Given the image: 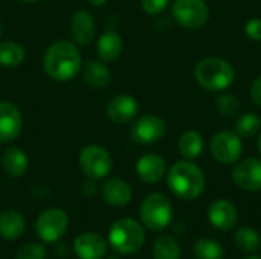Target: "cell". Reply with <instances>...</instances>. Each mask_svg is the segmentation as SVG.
Returning a JSON list of instances; mask_svg holds the SVG:
<instances>
[{"mask_svg": "<svg viewBox=\"0 0 261 259\" xmlns=\"http://www.w3.org/2000/svg\"><path fill=\"white\" fill-rule=\"evenodd\" d=\"M46 75L55 81H70L83 69V58L78 47L67 40L54 43L43 56Z\"/></svg>", "mask_w": 261, "mask_h": 259, "instance_id": "1", "label": "cell"}, {"mask_svg": "<svg viewBox=\"0 0 261 259\" xmlns=\"http://www.w3.org/2000/svg\"><path fill=\"white\" fill-rule=\"evenodd\" d=\"M167 183L177 198L196 200L203 192L206 180L203 171L196 163L191 160H180L170 168Z\"/></svg>", "mask_w": 261, "mask_h": 259, "instance_id": "2", "label": "cell"}, {"mask_svg": "<svg viewBox=\"0 0 261 259\" xmlns=\"http://www.w3.org/2000/svg\"><path fill=\"white\" fill-rule=\"evenodd\" d=\"M194 76L199 85L210 92H223L232 85L236 70L228 60L219 56H206L196 64Z\"/></svg>", "mask_w": 261, "mask_h": 259, "instance_id": "3", "label": "cell"}, {"mask_svg": "<svg viewBox=\"0 0 261 259\" xmlns=\"http://www.w3.org/2000/svg\"><path fill=\"white\" fill-rule=\"evenodd\" d=\"M109 241L115 252L121 255H135L145 243V232L136 220L122 218L110 227Z\"/></svg>", "mask_w": 261, "mask_h": 259, "instance_id": "4", "label": "cell"}, {"mask_svg": "<svg viewBox=\"0 0 261 259\" xmlns=\"http://www.w3.org/2000/svg\"><path fill=\"white\" fill-rule=\"evenodd\" d=\"M141 221L150 231H164L173 218V205L164 194L154 192L145 197L139 209Z\"/></svg>", "mask_w": 261, "mask_h": 259, "instance_id": "5", "label": "cell"}, {"mask_svg": "<svg viewBox=\"0 0 261 259\" xmlns=\"http://www.w3.org/2000/svg\"><path fill=\"white\" fill-rule=\"evenodd\" d=\"M173 18L184 29H200L210 20V8L205 0H174L171 5Z\"/></svg>", "mask_w": 261, "mask_h": 259, "instance_id": "6", "label": "cell"}, {"mask_svg": "<svg viewBox=\"0 0 261 259\" xmlns=\"http://www.w3.org/2000/svg\"><path fill=\"white\" fill-rule=\"evenodd\" d=\"M213 157L223 165H234L243 154L242 137L231 130H222L216 133L210 142Z\"/></svg>", "mask_w": 261, "mask_h": 259, "instance_id": "7", "label": "cell"}, {"mask_svg": "<svg viewBox=\"0 0 261 259\" xmlns=\"http://www.w3.org/2000/svg\"><path fill=\"white\" fill-rule=\"evenodd\" d=\"M112 156L101 145H87L80 153L81 171L92 180L104 179L112 171Z\"/></svg>", "mask_w": 261, "mask_h": 259, "instance_id": "8", "label": "cell"}, {"mask_svg": "<svg viewBox=\"0 0 261 259\" xmlns=\"http://www.w3.org/2000/svg\"><path fill=\"white\" fill-rule=\"evenodd\" d=\"M69 218L63 209L52 208L43 211L35 221V232L44 243H57L67 231Z\"/></svg>", "mask_w": 261, "mask_h": 259, "instance_id": "9", "label": "cell"}, {"mask_svg": "<svg viewBox=\"0 0 261 259\" xmlns=\"http://www.w3.org/2000/svg\"><path fill=\"white\" fill-rule=\"evenodd\" d=\"M167 131V124L156 114H144L138 118L130 127V136L141 145H150L159 142Z\"/></svg>", "mask_w": 261, "mask_h": 259, "instance_id": "10", "label": "cell"}, {"mask_svg": "<svg viewBox=\"0 0 261 259\" xmlns=\"http://www.w3.org/2000/svg\"><path fill=\"white\" fill-rule=\"evenodd\" d=\"M232 180L243 191H261V159L246 157L236 162L232 168Z\"/></svg>", "mask_w": 261, "mask_h": 259, "instance_id": "11", "label": "cell"}, {"mask_svg": "<svg viewBox=\"0 0 261 259\" xmlns=\"http://www.w3.org/2000/svg\"><path fill=\"white\" fill-rule=\"evenodd\" d=\"M23 128L20 110L8 101H0V142L9 143L18 137Z\"/></svg>", "mask_w": 261, "mask_h": 259, "instance_id": "12", "label": "cell"}, {"mask_svg": "<svg viewBox=\"0 0 261 259\" xmlns=\"http://www.w3.org/2000/svg\"><path fill=\"white\" fill-rule=\"evenodd\" d=\"M208 220L217 231L226 232L237 226L239 212H237V208L229 200L219 198L210 205Z\"/></svg>", "mask_w": 261, "mask_h": 259, "instance_id": "13", "label": "cell"}, {"mask_svg": "<svg viewBox=\"0 0 261 259\" xmlns=\"http://www.w3.org/2000/svg\"><path fill=\"white\" fill-rule=\"evenodd\" d=\"M70 35L76 44L87 46L96 35V24L93 15L86 9H78L70 17Z\"/></svg>", "mask_w": 261, "mask_h": 259, "instance_id": "14", "label": "cell"}, {"mask_svg": "<svg viewBox=\"0 0 261 259\" xmlns=\"http://www.w3.org/2000/svg\"><path fill=\"white\" fill-rule=\"evenodd\" d=\"M139 104L132 95H116L107 105V116L115 124H128L138 114Z\"/></svg>", "mask_w": 261, "mask_h": 259, "instance_id": "15", "label": "cell"}, {"mask_svg": "<svg viewBox=\"0 0 261 259\" xmlns=\"http://www.w3.org/2000/svg\"><path fill=\"white\" fill-rule=\"evenodd\" d=\"M73 250L80 259H102L107 252V243L101 235L86 232L75 240Z\"/></svg>", "mask_w": 261, "mask_h": 259, "instance_id": "16", "label": "cell"}, {"mask_svg": "<svg viewBox=\"0 0 261 259\" xmlns=\"http://www.w3.org/2000/svg\"><path fill=\"white\" fill-rule=\"evenodd\" d=\"M167 172V162L156 153L144 154L136 163V174L145 183H158Z\"/></svg>", "mask_w": 261, "mask_h": 259, "instance_id": "17", "label": "cell"}, {"mask_svg": "<svg viewBox=\"0 0 261 259\" xmlns=\"http://www.w3.org/2000/svg\"><path fill=\"white\" fill-rule=\"evenodd\" d=\"M102 198L107 205L113 208H122L127 206L132 200V188L130 185L122 179H110L102 185L101 189Z\"/></svg>", "mask_w": 261, "mask_h": 259, "instance_id": "18", "label": "cell"}, {"mask_svg": "<svg viewBox=\"0 0 261 259\" xmlns=\"http://www.w3.org/2000/svg\"><path fill=\"white\" fill-rule=\"evenodd\" d=\"M28 154L18 147L8 148L2 156V168L12 179L23 177L28 171Z\"/></svg>", "mask_w": 261, "mask_h": 259, "instance_id": "19", "label": "cell"}, {"mask_svg": "<svg viewBox=\"0 0 261 259\" xmlns=\"http://www.w3.org/2000/svg\"><path fill=\"white\" fill-rule=\"evenodd\" d=\"M122 38L116 31H107L104 32L96 43V53L99 56L101 61L104 63H110L119 58V55L122 53Z\"/></svg>", "mask_w": 261, "mask_h": 259, "instance_id": "20", "label": "cell"}, {"mask_svg": "<svg viewBox=\"0 0 261 259\" xmlns=\"http://www.w3.org/2000/svg\"><path fill=\"white\" fill-rule=\"evenodd\" d=\"M24 227H26V223L20 212L14 209H8L0 214V237L8 241L18 240L23 235Z\"/></svg>", "mask_w": 261, "mask_h": 259, "instance_id": "21", "label": "cell"}, {"mask_svg": "<svg viewBox=\"0 0 261 259\" xmlns=\"http://www.w3.org/2000/svg\"><path fill=\"white\" fill-rule=\"evenodd\" d=\"M81 70L86 84L92 89H104L112 79V72L102 61L90 60Z\"/></svg>", "mask_w": 261, "mask_h": 259, "instance_id": "22", "label": "cell"}, {"mask_svg": "<svg viewBox=\"0 0 261 259\" xmlns=\"http://www.w3.org/2000/svg\"><path fill=\"white\" fill-rule=\"evenodd\" d=\"M177 151L185 160H194L203 153L202 134L196 130H187L177 140Z\"/></svg>", "mask_w": 261, "mask_h": 259, "instance_id": "23", "label": "cell"}, {"mask_svg": "<svg viewBox=\"0 0 261 259\" xmlns=\"http://www.w3.org/2000/svg\"><path fill=\"white\" fill-rule=\"evenodd\" d=\"M234 243L240 252L252 255L254 252H257L260 249L261 237L260 234L255 229H252L251 226H243L236 231Z\"/></svg>", "mask_w": 261, "mask_h": 259, "instance_id": "24", "label": "cell"}, {"mask_svg": "<svg viewBox=\"0 0 261 259\" xmlns=\"http://www.w3.org/2000/svg\"><path fill=\"white\" fill-rule=\"evenodd\" d=\"M182 250L179 243L168 235L159 237L153 244V259H180Z\"/></svg>", "mask_w": 261, "mask_h": 259, "instance_id": "25", "label": "cell"}, {"mask_svg": "<svg viewBox=\"0 0 261 259\" xmlns=\"http://www.w3.org/2000/svg\"><path fill=\"white\" fill-rule=\"evenodd\" d=\"M24 60V49L15 41L0 43V66L3 67H17Z\"/></svg>", "mask_w": 261, "mask_h": 259, "instance_id": "26", "label": "cell"}, {"mask_svg": "<svg viewBox=\"0 0 261 259\" xmlns=\"http://www.w3.org/2000/svg\"><path fill=\"white\" fill-rule=\"evenodd\" d=\"M261 130V119L258 114L255 113H243L239 114V119L236 122V128L234 131L242 137V139H249L254 137L260 133Z\"/></svg>", "mask_w": 261, "mask_h": 259, "instance_id": "27", "label": "cell"}, {"mask_svg": "<svg viewBox=\"0 0 261 259\" xmlns=\"http://www.w3.org/2000/svg\"><path fill=\"white\" fill-rule=\"evenodd\" d=\"M193 253L196 259H223L225 252L220 243L213 238H200L196 241L193 247Z\"/></svg>", "mask_w": 261, "mask_h": 259, "instance_id": "28", "label": "cell"}, {"mask_svg": "<svg viewBox=\"0 0 261 259\" xmlns=\"http://www.w3.org/2000/svg\"><path fill=\"white\" fill-rule=\"evenodd\" d=\"M217 108L220 111V114L223 116H228V118H232V116H237L242 110V102L240 99L232 95V93H223L217 98Z\"/></svg>", "mask_w": 261, "mask_h": 259, "instance_id": "29", "label": "cell"}, {"mask_svg": "<svg viewBox=\"0 0 261 259\" xmlns=\"http://www.w3.org/2000/svg\"><path fill=\"white\" fill-rule=\"evenodd\" d=\"M46 258V249L41 244L37 243H28L23 244L18 252L17 259H44Z\"/></svg>", "mask_w": 261, "mask_h": 259, "instance_id": "30", "label": "cell"}, {"mask_svg": "<svg viewBox=\"0 0 261 259\" xmlns=\"http://www.w3.org/2000/svg\"><path fill=\"white\" fill-rule=\"evenodd\" d=\"M141 5L147 14L158 15V14H162L168 8L170 0H141Z\"/></svg>", "mask_w": 261, "mask_h": 259, "instance_id": "31", "label": "cell"}, {"mask_svg": "<svg viewBox=\"0 0 261 259\" xmlns=\"http://www.w3.org/2000/svg\"><path fill=\"white\" fill-rule=\"evenodd\" d=\"M245 34L252 41H261V18H251L245 24Z\"/></svg>", "mask_w": 261, "mask_h": 259, "instance_id": "32", "label": "cell"}, {"mask_svg": "<svg viewBox=\"0 0 261 259\" xmlns=\"http://www.w3.org/2000/svg\"><path fill=\"white\" fill-rule=\"evenodd\" d=\"M249 95H251V99L261 107V75L257 76L254 79V82L251 84V89H249Z\"/></svg>", "mask_w": 261, "mask_h": 259, "instance_id": "33", "label": "cell"}, {"mask_svg": "<svg viewBox=\"0 0 261 259\" xmlns=\"http://www.w3.org/2000/svg\"><path fill=\"white\" fill-rule=\"evenodd\" d=\"M89 3L92 5V6H104L106 3H107V0H89Z\"/></svg>", "mask_w": 261, "mask_h": 259, "instance_id": "34", "label": "cell"}, {"mask_svg": "<svg viewBox=\"0 0 261 259\" xmlns=\"http://www.w3.org/2000/svg\"><path fill=\"white\" fill-rule=\"evenodd\" d=\"M257 147H258V153L261 154V130H260V133H258V142H257Z\"/></svg>", "mask_w": 261, "mask_h": 259, "instance_id": "35", "label": "cell"}, {"mask_svg": "<svg viewBox=\"0 0 261 259\" xmlns=\"http://www.w3.org/2000/svg\"><path fill=\"white\" fill-rule=\"evenodd\" d=\"M245 259H261V256H258V255H249L248 258Z\"/></svg>", "mask_w": 261, "mask_h": 259, "instance_id": "36", "label": "cell"}, {"mask_svg": "<svg viewBox=\"0 0 261 259\" xmlns=\"http://www.w3.org/2000/svg\"><path fill=\"white\" fill-rule=\"evenodd\" d=\"M20 2H24V3H35V2H40V0H20Z\"/></svg>", "mask_w": 261, "mask_h": 259, "instance_id": "37", "label": "cell"}, {"mask_svg": "<svg viewBox=\"0 0 261 259\" xmlns=\"http://www.w3.org/2000/svg\"><path fill=\"white\" fill-rule=\"evenodd\" d=\"M0 35H2V23H0Z\"/></svg>", "mask_w": 261, "mask_h": 259, "instance_id": "38", "label": "cell"}, {"mask_svg": "<svg viewBox=\"0 0 261 259\" xmlns=\"http://www.w3.org/2000/svg\"><path fill=\"white\" fill-rule=\"evenodd\" d=\"M109 259H116V258H109Z\"/></svg>", "mask_w": 261, "mask_h": 259, "instance_id": "39", "label": "cell"}]
</instances>
